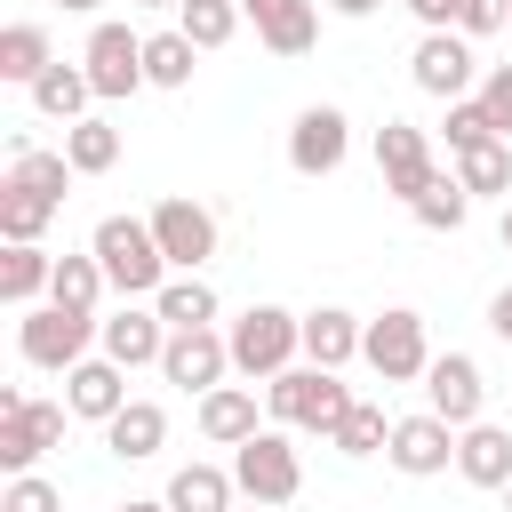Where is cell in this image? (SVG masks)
<instances>
[{
	"instance_id": "29",
	"label": "cell",
	"mask_w": 512,
	"mask_h": 512,
	"mask_svg": "<svg viewBox=\"0 0 512 512\" xmlns=\"http://www.w3.org/2000/svg\"><path fill=\"white\" fill-rule=\"evenodd\" d=\"M192 56H200V48H192L176 24H168V32H144V80H152V88H192Z\"/></svg>"
},
{
	"instance_id": "26",
	"label": "cell",
	"mask_w": 512,
	"mask_h": 512,
	"mask_svg": "<svg viewBox=\"0 0 512 512\" xmlns=\"http://www.w3.org/2000/svg\"><path fill=\"white\" fill-rule=\"evenodd\" d=\"M48 280H56V256H48L40 240H32V248H8V256H0V296H8L16 312H32V304L48 296Z\"/></svg>"
},
{
	"instance_id": "21",
	"label": "cell",
	"mask_w": 512,
	"mask_h": 512,
	"mask_svg": "<svg viewBox=\"0 0 512 512\" xmlns=\"http://www.w3.org/2000/svg\"><path fill=\"white\" fill-rule=\"evenodd\" d=\"M456 472H464L472 488H496V496H504V488H512V432L488 424V416L464 424V440H456Z\"/></svg>"
},
{
	"instance_id": "37",
	"label": "cell",
	"mask_w": 512,
	"mask_h": 512,
	"mask_svg": "<svg viewBox=\"0 0 512 512\" xmlns=\"http://www.w3.org/2000/svg\"><path fill=\"white\" fill-rule=\"evenodd\" d=\"M440 128H448V152H472V144H496V120H488V104H480V96H456Z\"/></svg>"
},
{
	"instance_id": "5",
	"label": "cell",
	"mask_w": 512,
	"mask_h": 512,
	"mask_svg": "<svg viewBox=\"0 0 512 512\" xmlns=\"http://www.w3.org/2000/svg\"><path fill=\"white\" fill-rule=\"evenodd\" d=\"M232 480H240V496L248 504H296V488H304V456L288 448V432H256V440H240L232 448Z\"/></svg>"
},
{
	"instance_id": "36",
	"label": "cell",
	"mask_w": 512,
	"mask_h": 512,
	"mask_svg": "<svg viewBox=\"0 0 512 512\" xmlns=\"http://www.w3.org/2000/svg\"><path fill=\"white\" fill-rule=\"evenodd\" d=\"M48 216H56V200H40V192H16V184H0V240H8V248H32V240L48 232Z\"/></svg>"
},
{
	"instance_id": "12",
	"label": "cell",
	"mask_w": 512,
	"mask_h": 512,
	"mask_svg": "<svg viewBox=\"0 0 512 512\" xmlns=\"http://www.w3.org/2000/svg\"><path fill=\"white\" fill-rule=\"evenodd\" d=\"M160 376H168V384H184V392L200 400V392H216V384L232 376V344H224L216 328H168Z\"/></svg>"
},
{
	"instance_id": "30",
	"label": "cell",
	"mask_w": 512,
	"mask_h": 512,
	"mask_svg": "<svg viewBox=\"0 0 512 512\" xmlns=\"http://www.w3.org/2000/svg\"><path fill=\"white\" fill-rule=\"evenodd\" d=\"M64 160H72V176H104V168L120 160V128L88 112L80 128H64Z\"/></svg>"
},
{
	"instance_id": "33",
	"label": "cell",
	"mask_w": 512,
	"mask_h": 512,
	"mask_svg": "<svg viewBox=\"0 0 512 512\" xmlns=\"http://www.w3.org/2000/svg\"><path fill=\"white\" fill-rule=\"evenodd\" d=\"M112 280H104V264L96 256H56V280H48V304H64V312H96V296H104Z\"/></svg>"
},
{
	"instance_id": "38",
	"label": "cell",
	"mask_w": 512,
	"mask_h": 512,
	"mask_svg": "<svg viewBox=\"0 0 512 512\" xmlns=\"http://www.w3.org/2000/svg\"><path fill=\"white\" fill-rule=\"evenodd\" d=\"M0 512H64V496H56V480H40V472H16V480L0 488Z\"/></svg>"
},
{
	"instance_id": "47",
	"label": "cell",
	"mask_w": 512,
	"mask_h": 512,
	"mask_svg": "<svg viewBox=\"0 0 512 512\" xmlns=\"http://www.w3.org/2000/svg\"><path fill=\"white\" fill-rule=\"evenodd\" d=\"M496 232H504V248H512V200H504V224H496Z\"/></svg>"
},
{
	"instance_id": "32",
	"label": "cell",
	"mask_w": 512,
	"mask_h": 512,
	"mask_svg": "<svg viewBox=\"0 0 512 512\" xmlns=\"http://www.w3.org/2000/svg\"><path fill=\"white\" fill-rule=\"evenodd\" d=\"M408 216H416L424 232H464V216H472V192H464L456 176H432V184L408 200Z\"/></svg>"
},
{
	"instance_id": "20",
	"label": "cell",
	"mask_w": 512,
	"mask_h": 512,
	"mask_svg": "<svg viewBox=\"0 0 512 512\" xmlns=\"http://www.w3.org/2000/svg\"><path fill=\"white\" fill-rule=\"evenodd\" d=\"M192 424H200V440H216V448H240V440H256V432H264V424H256V392H248V384H216V392H200Z\"/></svg>"
},
{
	"instance_id": "13",
	"label": "cell",
	"mask_w": 512,
	"mask_h": 512,
	"mask_svg": "<svg viewBox=\"0 0 512 512\" xmlns=\"http://www.w3.org/2000/svg\"><path fill=\"white\" fill-rule=\"evenodd\" d=\"M456 440H464L456 424H440L432 408H416V416L392 424V448H384V456H392V472H408V480H440V472L456 464Z\"/></svg>"
},
{
	"instance_id": "4",
	"label": "cell",
	"mask_w": 512,
	"mask_h": 512,
	"mask_svg": "<svg viewBox=\"0 0 512 512\" xmlns=\"http://www.w3.org/2000/svg\"><path fill=\"white\" fill-rule=\"evenodd\" d=\"M96 328H104L96 312L32 304V312H16V352H24L32 368H80V360H88V336H96Z\"/></svg>"
},
{
	"instance_id": "10",
	"label": "cell",
	"mask_w": 512,
	"mask_h": 512,
	"mask_svg": "<svg viewBox=\"0 0 512 512\" xmlns=\"http://www.w3.org/2000/svg\"><path fill=\"white\" fill-rule=\"evenodd\" d=\"M344 152H352V120H344L336 104H304L296 128H288V168H296V176H336Z\"/></svg>"
},
{
	"instance_id": "7",
	"label": "cell",
	"mask_w": 512,
	"mask_h": 512,
	"mask_svg": "<svg viewBox=\"0 0 512 512\" xmlns=\"http://www.w3.org/2000/svg\"><path fill=\"white\" fill-rule=\"evenodd\" d=\"M80 64H88V88H96L104 104L152 88V80H144V32H128V24H96L88 48H80Z\"/></svg>"
},
{
	"instance_id": "31",
	"label": "cell",
	"mask_w": 512,
	"mask_h": 512,
	"mask_svg": "<svg viewBox=\"0 0 512 512\" xmlns=\"http://www.w3.org/2000/svg\"><path fill=\"white\" fill-rule=\"evenodd\" d=\"M456 184L480 200V192H504L512 200V144L496 136V144H472V152H456Z\"/></svg>"
},
{
	"instance_id": "41",
	"label": "cell",
	"mask_w": 512,
	"mask_h": 512,
	"mask_svg": "<svg viewBox=\"0 0 512 512\" xmlns=\"http://www.w3.org/2000/svg\"><path fill=\"white\" fill-rule=\"evenodd\" d=\"M400 8H408L424 32H456V0H400Z\"/></svg>"
},
{
	"instance_id": "23",
	"label": "cell",
	"mask_w": 512,
	"mask_h": 512,
	"mask_svg": "<svg viewBox=\"0 0 512 512\" xmlns=\"http://www.w3.org/2000/svg\"><path fill=\"white\" fill-rule=\"evenodd\" d=\"M88 104H96V88H88V64H48V72L32 80V112H40V120H64V128H80V120H88Z\"/></svg>"
},
{
	"instance_id": "18",
	"label": "cell",
	"mask_w": 512,
	"mask_h": 512,
	"mask_svg": "<svg viewBox=\"0 0 512 512\" xmlns=\"http://www.w3.org/2000/svg\"><path fill=\"white\" fill-rule=\"evenodd\" d=\"M240 16H256V40L272 56H312V40H320V8L312 0H240Z\"/></svg>"
},
{
	"instance_id": "28",
	"label": "cell",
	"mask_w": 512,
	"mask_h": 512,
	"mask_svg": "<svg viewBox=\"0 0 512 512\" xmlns=\"http://www.w3.org/2000/svg\"><path fill=\"white\" fill-rule=\"evenodd\" d=\"M48 64H56V56H48V32H40V24H8V32H0V80H8V88H32Z\"/></svg>"
},
{
	"instance_id": "49",
	"label": "cell",
	"mask_w": 512,
	"mask_h": 512,
	"mask_svg": "<svg viewBox=\"0 0 512 512\" xmlns=\"http://www.w3.org/2000/svg\"><path fill=\"white\" fill-rule=\"evenodd\" d=\"M504 512H512V488H504Z\"/></svg>"
},
{
	"instance_id": "35",
	"label": "cell",
	"mask_w": 512,
	"mask_h": 512,
	"mask_svg": "<svg viewBox=\"0 0 512 512\" xmlns=\"http://www.w3.org/2000/svg\"><path fill=\"white\" fill-rule=\"evenodd\" d=\"M176 32L208 56V48H224V40L240 32V0H184V8H176Z\"/></svg>"
},
{
	"instance_id": "39",
	"label": "cell",
	"mask_w": 512,
	"mask_h": 512,
	"mask_svg": "<svg viewBox=\"0 0 512 512\" xmlns=\"http://www.w3.org/2000/svg\"><path fill=\"white\" fill-rule=\"evenodd\" d=\"M456 32H464V40L512 32V0H456Z\"/></svg>"
},
{
	"instance_id": "17",
	"label": "cell",
	"mask_w": 512,
	"mask_h": 512,
	"mask_svg": "<svg viewBox=\"0 0 512 512\" xmlns=\"http://www.w3.org/2000/svg\"><path fill=\"white\" fill-rule=\"evenodd\" d=\"M64 408L88 416V424H112V416L128 408V368H120V360H80V368H64Z\"/></svg>"
},
{
	"instance_id": "22",
	"label": "cell",
	"mask_w": 512,
	"mask_h": 512,
	"mask_svg": "<svg viewBox=\"0 0 512 512\" xmlns=\"http://www.w3.org/2000/svg\"><path fill=\"white\" fill-rule=\"evenodd\" d=\"M104 448H112L120 464H144V456H160V448H168V408H160V400H128V408L104 424Z\"/></svg>"
},
{
	"instance_id": "9",
	"label": "cell",
	"mask_w": 512,
	"mask_h": 512,
	"mask_svg": "<svg viewBox=\"0 0 512 512\" xmlns=\"http://www.w3.org/2000/svg\"><path fill=\"white\" fill-rule=\"evenodd\" d=\"M64 416H72V408H56V400H16V408H0V464H8V480L32 472V464L64 440Z\"/></svg>"
},
{
	"instance_id": "19",
	"label": "cell",
	"mask_w": 512,
	"mask_h": 512,
	"mask_svg": "<svg viewBox=\"0 0 512 512\" xmlns=\"http://www.w3.org/2000/svg\"><path fill=\"white\" fill-rule=\"evenodd\" d=\"M360 336H368V320L344 312V304L304 312V368H344V360H360Z\"/></svg>"
},
{
	"instance_id": "11",
	"label": "cell",
	"mask_w": 512,
	"mask_h": 512,
	"mask_svg": "<svg viewBox=\"0 0 512 512\" xmlns=\"http://www.w3.org/2000/svg\"><path fill=\"white\" fill-rule=\"evenodd\" d=\"M376 176H384V192L392 200H416L440 168H432V136L416 128V120H384L376 128Z\"/></svg>"
},
{
	"instance_id": "16",
	"label": "cell",
	"mask_w": 512,
	"mask_h": 512,
	"mask_svg": "<svg viewBox=\"0 0 512 512\" xmlns=\"http://www.w3.org/2000/svg\"><path fill=\"white\" fill-rule=\"evenodd\" d=\"M96 344H104V360H120V368H160V352H168V320H160L152 304H120V312L96 328Z\"/></svg>"
},
{
	"instance_id": "15",
	"label": "cell",
	"mask_w": 512,
	"mask_h": 512,
	"mask_svg": "<svg viewBox=\"0 0 512 512\" xmlns=\"http://www.w3.org/2000/svg\"><path fill=\"white\" fill-rule=\"evenodd\" d=\"M472 72H480V64H472V40H464V32H424L416 56H408V80H416L424 96H440V104H456V96L472 88Z\"/></svg>"
},
{
	"instance_id": "42",
	"label": "cell",
	"mask_w": 512,
	"mask_h": 512,
	"mask_svg": "<svg viewBox=\"0 0 512 512\" xmlns=\"http://www.w3.org/2000/svg\"><path fill=\"white\" fill-rule=\"evenodd\" d=\"M488 328L512 344V288H496V296H488Z\"/></svg>"
},
{
	"instance_id": "14",
	"label": "cell",
	"mask_w": 512,
	"mask_h": 512,
	"mask_svg": "<svg viewBox=\"0 0 512 512\" xmlns=\"http://www.w3.org/2000/svg\"><path fill=\"white\" fill-rule=\"evenodd\" d=\"M152 240H160L168 272H200V264L216 256V216H208L200 200H160V208H152Z\"/></svg>"
},
{
	"instance_id": "25",
	"label": "cell",
	"mask_w": 512,
	"mask_h": 512,
	"mask_svg": "<svg viewBox=\"0 0 512 512\" xmlns=\"http://www.w3.org/2000/svg\"><path fill=\"white\" fill-rule=\"evenodd\" d=\"M8 184H16V192H40V200H56V208H64L72 160H64V152H40V144H24V136H16V152H8Z\"/></svg>"
},
{
	"instance_id": "43",
	"label": "cell",
	"mask_w": 512,
	"mask_h": 512,
	"mask_svg": "<svg viewBox=\"0 0 512 512\" xmlns=\"http://www.w3.org/2000/svg\"><path fill=\"white\" fill-rule=\"evenodd\" d=\"M328 8H336V16H376L384 0H328Z\"/></svg>"
},
{
	"instance_id": "24",
	"label": "cell",
	"mask_w": 512,
	"mask_h": 512,
	"mask_svg": "<svg viewBox=\"0 0 512 512\" xmlns=\"http://www.w3.org/2000/svg\"><path fill=\"white\" fill-rule=\"evenodd\" d=\"M232 496H240V480L224 464H184L168 480V512H232Z\"/></svg>"
},
{
	"instance_id": "1",
	"label": "cell",
	"mask_w": 512,
	"mask_h": 512,
	"mask_svg": "<svg viewBox=\"0 0 512 512\" xmlns=\"http://www.w3.org/2000/svg\"><path fill=\"white\" fill-rule=\"evenodd\" d=\"M88 256L104 264V280L120 288V304H152L176 272H168V256H160V240H152V216H104L96 232H88Z\"/></svg>"
},
{
	"instance_id": "48",
	"label": "cell",
	"mask_w": 512,
	"mask_h": 512,
	"mask_svg": "<svg viewBox=\"0 0 512 512\" xmlns=\"http://www.w3.org/2000/svg\"><path fill=\"white\" fill-rule=\"evenodd\" d=\"M248 512H272V504H248Z\"/></svg>"
},
{
	"instance_id": "44",
	"label": "cell",
	"mask_w": 512,
	"mask_h": 512,
	"mask_svg": "<svg viewBox=\"0 0 512 512\" xmlns=\"http://www.w3.org/2000/svg\"><path fill=\"white\" fill-rule=\"evenodd\" d=\"M112 512H168V496H128V504H112Z\"/></svg>"
},
{
	"instance_id": "40",
	"label": "cell",
	"mask_w": 512,
	"mask_h": 512,
	"mask_svg": "<svg viewBox=\"0 0 512 512\" xmlns=\"http://www.w3.org/2000/svg\"><path fill=\"white\" fill-rule=\"evenodd\" d=\"M480 104H488L496 136H512V64H488V72H480Z\"/></svg>"
},
{
	"instance_id": "2",
	"label": "cell",
	"mask_w": 512,
	"mask_h": 512,
	"mask_svg": "<svg viewBox=\"0 0 512 512\" xmlns=\"http://www.w3.org/2000/svg\"><path fill=\"white\" fill-rule=\"evenodd\" d=\"M224 344H232V368H240L248 384H272V376H288V368H296V352H304V312L248 304V312L224 328Z\"/></svg>"
},
{
	"instance_id": "3",
	"label": "cell",
	"mask_w": 512,
	"mask_h": 512,
	"mask_svg": "<svg viewBox=\"0 0 512 512\" xmlns=\"http://www.w3.org/2000/svg\"><path fill=\"white\" fill-rule=\"evenodd\" d=\"M264 408H272V424H296V432H336L344 424V408H352V392L336 384V368H288V376H272L264 384Z\"/></svg>"
},
{
	"instance_id": "27",
	"label": "cell",
	"mask_w": 512,
	"mask_h": 512,
	"mask_svg": "<svg viewBox=\"0 0 512 512\" xmlns=\"http://www.w3.org/2000/svg\"><path fill=\"white\" fill-rule=\"evenodd\" d=\"M152 312H160L168 328H216V288H208L200 272H176V280L152 296Z\"/></svg>"
},
{
	"instance_id": "6",
	"label": "cell",
	"mask_w": 512,
	"mask_h": 512,
	"mask_svg": "<svg viewBox=\"0 0 512 512\" xmlns=\"http://www.w3.org/2000/svg\"><path fill=\"white\" fill-rule=\"evenodd\" d=\"M360 360H368L384 384H416V376L432 368V344H424V312H408V304L376 312V320H368V336H360Z\"/></svg>"
},
{
	"instance_id": "46",
	"label": "cell",
	"mask_w": 512,
	"mask_h": 512,
	"mask_svg": "<svg viewBox=\"0 0 512 512\" xmlns=\"http://www.w3.org/2000/svg\"><path fill=\"white\" fill-rule=\"evenodd\" d=\"M128 8H184V0H128Z\"/></svg>"
},
{
	"instance_id": "45",
	"label": "cell",
	"mask_w": 512,
	"mask_h": 512,
	"mask_svg": "<svg viewBox=\"0 0 512 512\" xmlns=\"http://www.w3.org/2000/svg\"><path fill=\"white\" fill-rule=\"evenodd\" d=\"M64 8H72V16H96V8H104V0H64Z\"/></svg>"
},
{
	"instance_id": "34",
	"label": "cell",
	"mask_w": 512,
	"mask_h": 512,
	"mask_svg": "<svg viewBox=\"0 0 512 512\" xmlns=\"http://www.w3.org/2000/svg\"><path fill=\"white\" fill-rule=\"evenodd\" d=\"M328 448H336V456H384V448H392L384 408H376V400H352V408H344V424L328 432Z\"/></svg>"
},
{
	"instance_id": "8",
	"label": "cell",
	"mask_w": 512,
	"mask_h": 512,
	"mask_svg": "<svg viewBox=\"0 0 512 512\" xmlns=\"http://www.w3.org/2000/svg\"><path fill=\"white\" fill-rule=\"evenodd\" d=\"M424 408L440 416V424H480V408H488V376H480V360L472 352H432V368H424Z\"/></svg>"
}]
</instances>
